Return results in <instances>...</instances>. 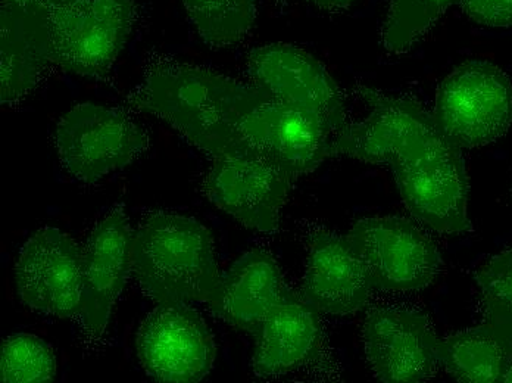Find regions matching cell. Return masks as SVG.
Returning a JSON list of instances; mask_svg holds the SVG:
<instances>
[{"mask_svg": "<svg viewBox=\"0 0 512 383\" xmlns=\"http://www.w3.org/2000/svg\"><path fill=\"white\" fill-rule=\"evenodd\" d=\"M265 95L261 87L246 86L208 68L162 62L137 87L133 101L214 160L256 154L242 135V121Z\"/></svg>", "mask_w": 512, "mask_h": 383, "instance_id": "cell-1", "label": "cell"}, {"mask_svg": "<svg viewBox=\"0 0 512 383\" xmlns=\"http://www.w3.org/2000/svg\"><path fill=\"white\" fill-rule=\"evenodd\" d=\"M131 273L156 304L206 302L214 311L223 274L214 239L199 221L171 213L151 214L134 235Z\"/></svg>", "mask_w": 512, "mask_h": 383, "instance_id": "cell-2", "label": "cell"}, {"mask_svg": "<svg viewBox=\"0 0 512 383\" xmlns=\"http://www.w3.org/2000/svg\"><path fill=\"white\" fill-rule=\"evenodd\" d=\"M389 164L405 205L421 223L448 235L471 229L467 171L458 146L439 133L414 143Z\"/></svg>", "mask_w": 512, "mask_h": 383, "instance_id": "cell-3", "label": "cell"}, {"mask_svg": "<svg viewBox=\"0 0 512 383\" xmlns=\"http://www.w3.org/2000/svg\"><path fill=\"white\" fill-rule=\"evenodd\" d=\"M53 62L67 73L101 79L126 48L133 0H55L48 8Z\"/></svg>", "mask_w": 512, "mask_h": 383, "instance_id": "cell-4", "label": "cell"}, {"mask_svg": "<svg viewBox=\"0 0 512 383\" xmlns=\"http://www.w3.org/2000/svg\"><path fill=\"white\" fill-rule=\"evenodd\" d=\"M433 120L460 149L496 142L512 124L510 77L492 62H464L439 84Z\"/></svg>", "mask_w": 512, "mask_h": 383, "instance_id": "cell-5", "label": "cell"}, {"mask_svg": "<svg viewBox=\"0 0 512 383\" xmlns=\"http://www.w3.org/2000/svg\"><path fill=\"white\" fill-rule=\"evenodd\" d=\"M148 146L145 130L115 108L80 104L56 124L59 161L80 182L95 183L123 170Z\"/></svg>", "mask_w": 512, "mask_h": 383, "instance_id": "cell-6", "label": "cell"}, {"mask_svg": "<svg viewBox=\"0 0 512 383\" xmlns=\"http://www.w3.org/2000/svg\"><path fill=\"white\" fill-rule=\"evenodd\" d=\"M348 239L364 261L374 288L382 291H420L442 269V257L435 242L410 220H359L348 233Z\"/></svg>", "mask_w": 512, "mask_h": 383, "instance_id": "cell-7", "label": "cell"}, {"mask_svg": "<svg viewBox=\"0 0 512 383\" xmlns=\"http://www.w3.org/2000/svg\"><path fill=\"white\" fill-rule=\"evenodd\" d=\"M242 135L262 158L295 182L332 157L329 127L311 111L270 93L245 115Z\"/></svg>", "mask_w": 512, "mask_h": 383, "instance_id": "cell-8", "label": "cell"}, {"mask_svg": "<svg viewBox=\"0 0 512 383\" xmlns=\"http://www.w3.org/2000/svg\"><path fill=\"white\" fill-rule=\"evenodd\" d=\"M20 300L31 310L58 319L80 317L84 291V249L53 227L37 230L15 266Z\"/></svg>", "mask_w": 512, "mask_h": 383, "instance_id": "cell-9", "label": "cell"}, {"mask_svg": "<svg viewBox=\"0 0 512 383\" xmlns=\"http://www.w3.org/2000/svg\"><path fill=\"white\" fill-rule=\"evenodd\" d=\"M137 357L146 375L159 382L202 381L214 366V336L189 304H161L143 320Z\"/></svg>", "mask_w": 512, "mask_h": 383, "instance_id": "cell-10", "label": "cell"}, {"mask_svg": "<svg viewBox=\"0 0 512 383\" xmlns=\"http://www.w3.org/2000/svg\"><path fill=\"white\" fill-rule=\"evenodd\" d=\"M248 70L255 86L317 115L334 139L349 126L339 87L327 68L304 49L287 43L259 46L249 55Z\"/></svg>", "mask_w": 512, "mask_h": 383, "instance_id": "cell-11", "label": "cell"}, {"mask_svg": "<svg viewBox=\"0 0 512 383\" xmlns=\"http://www.w3.org/2000/svg\"><path fill=\"white\" fill-rule=\"evenodd\" d=\"M292 183L259 155H236L211 160L205 192L215 207L243 226L271 233L279 227Z\"/></svg>", "mask_w": 512, "mask_h": 383, "instance_id": "cell-12", "label": "cell"}, {"mask_svg": "<svg viewBox=\"0 0 512 383\" xmlns=\"http://www.w3.org/2000/svg\"><path fill=\"white\" fill-rule=\"evenodd\" d=\"M358 93L370 114L359 123H349L334 139L332 157L343 155L362 163L389 164L414 143L439 135L433 115L415 102L367 86H359Z\"/></svg>", "mask_w": 512, "mask_h": 383, "instance_id": "cell-13", "label": "cell"}, {"mask_svg": "<svg viewBox=\"0 0 512 383\" xmlns=\"http://www.w3.org/2000/svg\"><path fill=\"white\" fill-rule=\"evenodd\" d=\"M362 339L368 363L382 382H423L435 375L439 339L421 314L377 308L365 319Z\"/></svg>", "mask_w": 512, "mask_h": 383, "instance_id": "cell-14", "label": "cell"}, {"mask_svg": "<svg viewBox=\"0 0 512 383\" xmlns=\"http://www.w3.org/2000/svg\"><path fill=\"white\" fill-rule=\"evenodd\" d=\"M134 235L123 210L109 211L96 223L84 248V291L80 319L90 335H103L112 308L131 273Z\"/></svg>", "mask_w": 512, "mask_h": 383, "instance_id": "cell-15", "label": "cell"}, {"mask_svg": "<svg viewBox=\"0 0 512 383\" xmlns=\"http://www.w3.org/2000/svg\"><path fill=\"white\" fill-rule=\"evenodd\" d=\"M374 286L348 236L317 233L309 244L304 294L312 307L333 316L362 310Z\"/></svg>", "mask_w": 512, "mask_h": 383, "instance_id": "cell-16", "label": "cell"}, {"mask_svg": "<svg viewBox=\"0 0 512 383\" xmlns=\"http://www.w3.org/2000/svg\"><path fill=\"white\" fill-rule=\"evenodd\" d=\"M0 101L12 105L33 92L53 62L48 9L2 3Z\"/></svg>", "mask_w": 512, "mask_h": 383, "instance_id": "cell-17", "label": "cell"}, {"mask_svg": "<svg viewBox=\"0 0 512 383\" xmlns=\"http://www.w3.org/2000/svg\"><path fill=\"white\" fill-rule=\"evenodd\" d=\"M254 372L262 378L282 376L320 353L321 325L317 310L289 289L262 322L255 335Z\"/></svg>", "mask_w": 512, "mask_h": 383, "instance_id": "cell-18", "label": "cell"}, {"mask_svg": "<svg viewBox=\"0 0 512 383\" xmlns=\"http://www.w3.org/2000/svg\"><path fill=\"white\" fill-rule=\"evenodd\" d=\"M282 272L276 260L261 249L246 252L224 274L214 313L234 328L256 335L271 308L282 300Z\"/></svg>", "mask_w": 512, "mask_h": 383, "instance_id": "cell-19", "label": "cell"}, {"mask_svg": "<svg viewBox=\"0 0 512 383\" xmlns=\"http://www.w3.org/2000/svg\"><path fill=\"white\" fill-rule=\"evenodd\" d=\"M507 357V347L489 323L437 342L439 363L460 382H501Z\"/></svg>", "mask_w": 512, "mask_h": 383, "instance_id": "cell-20", "label": "cell"}, {"mask_svg": "<svg viewBox=\"0 0 512 383\" xmlns=\"http://www.w3.org/2000/svg\"><path fill=\"white\" fill-rule=\"evenodd\" d=\"M183 3L199 36L212 48H226L240 42L254 26V0H183Z\"/></svg>", "mask_w": 512, "mask_h": 383, "instance_id": "cell-21", "label": "cell"}, {"mask_svg": "<svg viewBox=\"0 0 512 383\" xmlns=\"http://www.w3.org/2000/svg\"><path fill=\"white\" fill-rule=\"evenodd\" d=\"M486 323L512 353V249L493 255L477 272Z\"/></svg>", "mask_w": 512, "mask_h": 383, "instance_id": "cell-22", "label": "cell"}, {"mask_svg": "<svg viewBox=\"0 0 512 383\" xmlns=\"http://www.w3.org/2000/svg\"><path fill=\"white\" fill-rule=\"evenodd\" d=\"M455 0H392L384 21L383 46L402 54L430 30Z\"/></svg>", "mask_w": 512, "mask_h": 383, "instance_id": "cell-23", "label": "cell"}, {"mask_svg": "<svg viewBox=\"0 0 512 383\" xmlns=\"http://www.w3.org/2000/svg\"><path fill=\"white\" fill-rule=\"evenodd\" d=\"M2 382H51L56 376V357L51 345L27 333L9 336L3 341Z\"/></svg>", "mask_w": 512, "mask_h": 383, "instance_id": "cell-24", "label": "cell"}, {"mask_svg": "<svg viewBox=\"0 0 512 383\" xmlns=\"http://www.w3.org/2000/svg\"><path fill=\"white\" fill-rule=\"evenodd\" d=\"M465 14L485 27H512V0H460Z\"/></svg>", "mask_w": 512, "mask_h": 383, "instance_id": "cell-25", "label": "cell"}, {"mask_svg": "<svg viewBox=\"0 0 512 383\" xmlns=\"http://www.w3.org/2000/svg\"><path fill=\"white\" fill-rule=\"evenodd\" d=\"M312 5L317 6L321 11L339 12L349 8L354 0H308Z\"/></svg>", "mask_w": 512, "mask_h": 383, "instance_id": "cell-26", "label": "cell"}, {"mask_svg": "<svg viewBox=\"0 0 512 383\" xmlns=\"http://www.w3.org/2000/svg\"><path fill=\"white\" fill-rule=\"evenodd\" d=\"M53 2H55V0H2V3H8V5L24 6V8H28V6H39V8L46 9H48Z\"/></svg>", "mask_w": 512, "mask_h": 383, "instance_id": "cell-27", "label": "cell"}, {"mask_svg": "<svg viewBox=\"0 0 512 383\" xmlns=\"http://www.w3.org/2000/svg\"><path fill=\"white\" fill-rule=\"evenodd\" d=\"M501 382L512 383V353L508 354L507 361H505Z\"/></svg>", "mask_w": 512, "mask_h": 383, "instance_id": "cell-28", "label": "cell"}]
</instances>
